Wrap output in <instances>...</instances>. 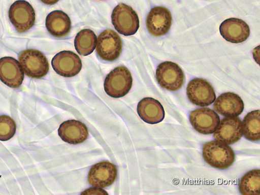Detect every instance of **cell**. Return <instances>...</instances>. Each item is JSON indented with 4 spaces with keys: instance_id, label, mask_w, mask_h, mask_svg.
Masks as SVG:
<instances>
[{
    "instance_id": "cell-3",
    "label": "cell",
    "mask_w": 260,
    "mask_h": 195,
    "mask_svg": "<svg viewBox=\"0 0 260 195\" xmlns=\"http://www.w3.org/2000/svg\"><path fill=\"white\" fill-rule=\"evenodd\" d=\"M19 62L24 74L34 79L46 76L49 71V63L46 56L40 51L27 49L21 52Z\"/></svg>"
},
{
    "instance_id": "cell-23",
    "label": "cell",
    "mask_w": 260,
    "mask_h": 195,
    "mask_svg": "<svg viewBox=\"0 0 260 195\" xmlns=\"http://www.w3.org/2000/svg\"><path fill=\"white\" fill-rule=\"evenodd\" d=\"M16 132L15 121L7 115L0 116V141L6 142L14 137Z\"/></svg>"
},
{
    "instance_id": "cell-10",
    "label": "cell",
    "mask_w": 260,
    "mask_h": 195,
    "mask_svg": "<svg viewBox=\"0 0 260 195\" xmlns=\"http://www.w3.org/2000/svg\"><path fill=\"white\" fill-rule=\"evenodd\" d=\"M52 66L59 75L71 78L80 72L82 64L80 58L73 52L63 51L57 53L52 59Z\"/></svg>"
},
{
    "instance_id": "cell-7",
    "label": "cell",
    "mask_w": 260,
    "mask_h": 195,
    "mask_svg": "<svg viewBox=\"0 0 260 195\" xmlns=\"http://www.w3.org/2000/svg\"><path fill=\"white\" fill-rule=\"evenodd\" d=\"M96 52L104 60L113 61L120 56L122 49V43L120 36L111 29L102 32L97 40Z\"/></svg>"
},
{
    "instance_id": "cell-18",
    "label": "cell",
    "mask_w": 260,
    "mask_h": 195,
    "mask_svg": "<svg viewBox=\"0 0 260 195\" xmlns=\"http://www.w3.org/2000/svg\"><path fill=\"white\" fill-rule=\"evenodd\" d=\"M138 113L144 122L155 124L162 122L165 117V112L162 104L157 100L146 98L138 104Z\"/></svg>"
},
{
    "instance_id": "cell-16",
    "label": "cell",
    "mask_w": 260,
    "mask_h": 195,
    "mask_svg": "<svg viewBox=\"0 0 260 195\" xmlns=\"http://www.w3.org/2000/svg\"><path fill=\"white\" fill-rule=\"evenodd\" d=\"M215 111L224 117H238L244 110V103L238 95L227 92L220 95L214 103Z\"/></svg>"
},
{
    "instance_id": "cell-24",
    "label": "cell",
    "mask_w": 260,
    "mask_h": 195,
    "mask_svg": "<svg viewBox=\"0 0 260 195\" xmlns=\"http://www.w3.org/2000/svg\"><path fill=\"white\" fill-rule=\"evenodd\" d=\"M40 1L45 5L52 6L57 4L59 0H40Z\"/></svg>"
},
{
    "instance_id": "cell-2",
    "label": "cell",
    "mask_w": 260,
    "mask_h": 195,
    "mask_svg": "<svg viewBox=\"0 0 260 195\" xmlns=\"http://www.w3.org/2000/svg\"><path fill=\"white\" fill-rule=\"evenodd\" d=\"M133 79L131 73L124 67H119L106 76L104 90L108 96L120 98L126 95L131 90Z\"/></svg>"
},
{
    "instance_id": "cell-21",
    "label": "cell",
    "mask_w": 260,
    "mask_h": 195,
    "mask_svg": "<svg viewBox=\"0 0 260 195\" xmlns=\"http://www.w3.org/2000/svg\"><path fill=\"white\" fill-rule=\"evenodd\" d=\"M243 134L245 138L253 142L260 139V111L249 113L244 118L243 123Z\"/></svg>"
},
{
    "instance_id": "cell-17",
    "label": "cell",
    "mask_w": 260,
    "mask_h": 195,
    "mask_svg": "<svg viewBox=\"0 0 260 195\" xmlns=\"http://www.w3.org/2000/svg\"><path fill=\"white\" fill-rule=\"evenodd\" d=\"M58 136L64 142L77 145L85 142L89 137L88 129L82 122L70 120L62 123L58 130Z\"/></svg>"
},
{
    "instance_id": "cell-22",
    "label": "cell",
    "mask_w": 260,
    "mask_h": 195,
    "mask_svg": "<svg viewBox=\"0 0 260 195\" xmlns=\"http://www.w3.org/2000/svg\"><path fill=\"white\" fill-rule=\"evenodd\" d=\"M239 190L244 195L260 194V170H252L242 178L239 183Z\"/></svg>"
},
{
    "instance_id": "cell-5",
    "label": "cell",
    "mask_w": 260,
    "mask_h": 195,
    "mask_svg": "<svg viewBox=\"0 0 260 195\" xmlns=\"http://www.w3.org/2000/svg\"><path fill=\"white\" fill-rule=\"evenodd\" d=\"M157 80L164 89L170 91L180 90L184 82V74L179 65L167 61L159 64L156 73Z\"/></svg>"
},
{
    "instance_id": "cell-11",
    "label": "cell",
    "mask_w": 260,
    "mask_h": 195,
    "mask_svg": "<svg viewBox=\"0 0 260 195\" xmlns=\"http://www.w3.org/2000/svg\"><path fill=\"white\" fill-rule=\"evenodd\" d=\"M243 135L241 120L237 117H226L220 121L213 137L216 141L232 145L239 141Z\"/></svg>"
},
{
    "instance_id": "cell-15",
    "label": "cell",
    "mask_w": 260,
    "mask_h": 195,
    "mask_svg": "<svg viewBox=\"0 0 260 195\" xmlns=\"http://www.w3.org/2000/svg\"><path fill=\"white\" fill-rule=\"evenodd\" d=\"M222 37L232 43H241L249 37L250 30L248 25L242 19L231 18L223 21L220 26Z\"/></svg>"
},
{
    "instance_id": "cell-1",
    "label": "cell",
    "mask_w": 260,
    "mask_h": 195,
    "mask_svg": "<svg viewBox=\"0 0 260 195\" xmlns=\"http://www.w3.org/2000/svg\"><path fill=\"white\" fill-rule=\"evenodd\" d=\"M203 155L208 165L221 170L231 167L235 159L233 149L229 145L216 141H211L204 145Z\"/></svg>"
},
{
    "instance_id": "cell-13",
    "label": "cell",
    "mask_w": 260,
    "mask_h": 195,
    "mask_svg": "<svg viewBox=\"0 0 260 195\" xmlns=\"http://www.w3.org/2000/svg\"><path fill=\"white\" fill-rule=\"evenodd\" d=\"M172 17L170 11L162 7H156L150 10L146 19L149 32L155 37L167 34L172 25Z\"/></svg>"
},
{
    "instance_id": "cell-12",
    "label": "cell",
    "mask_w": 260,
    "mask_h": 195,
    "mask_svg": "<svg viewBox=\"0 0 260 195\" xmlns=\"http://www.w3.org/2000/svg\"><path fill=\"white\" fill-rule=\"evenodd\" d=\"M117 167L109 161H104L91 168L88 182L93 187L103 188L112 185L117 179Z\"/></svg>"
},
{
    "instance_id": "cell-20",
    "label": "cell",
    "mask_w": 260,
    "mask_h": 195,
    "mask_svg": "<svg viewBox=\"0 0 260 195\" xmlns=\"http://www.w3.org/2000/svg\"><path fill=\"white\" fill-rule=\"evenodd\" d=\"M97 37L90 29L81 30L75 39V47L82 56H88L93 52L97 45Z\"/></svg>"
},
{
    "instance_id": "cell-4",
    "label": "cell",
    "mask_w": 260,
    "mask_h": 195,
    "mask_svg": "<svg viewBox=\"0 0 260 195\" xmlns=\"http://www.w3.org/2000/svg\"><path fill=\"white\" fill-rule=\"evenodd\" d=\"M112 23L116 30L125 36L136 34L140 27V20L136 12L125 4L118 5L112 14Z\"/></svg>"
},
{
    "instance_id": "cell-19",
    "label": "cell",
    "mask_w": 260,
    "mask_h": 195,
    "mask_svg": "<svg viewBox=\"0 0 260 195\" xmlns=\"http://www.w3.org/2000/svg\"><path fill=\"white\" fill-rule=\"evenodd\" d=\"M46 28L49 33L56 38L68 36L72 28L71 20L69 15L61 11H54L47 17Z\"/></svg>"
},
{
    "instance_id": "cell-8",
    "label": "cell",
    "mask_w": 260,
    "mask_h": 195,
    "mask_svg": "<svg viewBox=\"0 0 260 195\" xmlns=\"http://www.w3.org/2000/svg\"><path fill=\"white\" fill-rule=\"evenodd\" d=\"M186 92L190 102L200 107L208 106L216 99L212 85L202 78H195L191 80L187 85Z\"/></svg>"
},
{
    "instance_id": "cell-9",
    "label": "cell",
    "mask_w": 260,
    "mask_h": 195,
    "mask_svg": "<svg viewBox=\"0 0 260 195\" xmlns=\"http://www.w3.org/2000/svg\"><path fill=\"white\" fill-rule=\"evenodd\" d=\"M189 120L196 131L205 135L214 134L221 121L218 114L209 108H199L192 111L189 114Z\"/></svg>"
},
{
    "instance_id": "cell-6",
    "label": "cell",
    "mask_w": 260,
    "mask_h": 195,
    "mask_svg": "<svg viewBox=\"0 0 260 195\" xmlns=\"http://www.w3.org/2000/svg\"><path fill=\"white\" fill-rule=\"evenodd\" d=\"M11 22L19 33H24L34 26L36 13L34 8L25 0H18L10 7L9 12Z\"/></svg>"
},
{
    "instance_id": "cell-14",
    "label": "cell",
    "mask_w": 260,
    "mask_h": 195,
    "mask_svg": "<svg viewBox=\"0 0 260 195\" xmlns=\"http://www.w3.org/2000/svg\"><path fill=\"white\" fill-rule=\"evenodd\" d=\"M24 73L20 64L12 57H4L0 59V80L9 86L16 89L22 84Z\"/></svg>"
}]
</instances>
